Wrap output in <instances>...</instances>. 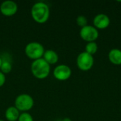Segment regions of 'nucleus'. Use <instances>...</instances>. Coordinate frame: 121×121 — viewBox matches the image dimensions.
<instances>
[{
    "label": "nucleus",
    "mask_w": 121,
    "mask_h": 121,
    "mask_svg": "<svg viewBox=\"0 0 121 121\" xmlns=\"http://www.w3.org/2000/svg\"><path fill=\"white\" fill-rule=\"evenodd\" d=\"M1 64H2V59H1V57H0V67H1Z\"/></svg>",
    "instance_id": "obj_19"
},
{
    "label": "nucleus",
    "mask_w": 121,
    "mask_h": 121,
    "mask_svg": "<svg viewBox=\"0 0 121 121\" xmlns=\"http://www.w3.org/2000/svg\"><path fill=\"white\" fill-rule=\"evenodd\" d=\"M43 58L50 65V64H55L58 61L59 57L57 53L55 50H47L45 51L43 54Z\"/></svg>",
    "instance_id": "obj_11"
},
{
    "label": "nucleus",
    "mask_w": 121,
    "mask_h": 121,
    "mask_svg": "<svg viewBox=\"0 0 121 121\" xmlns=\"http://www.w3.org/2000/svg\"><path fill=\"white\" fill-rule=\"evenodd\" d=\"M98 50V45L96 42H89L86 45L85 52L92 55L96 53Z\"/></svg>",
    "instance_id": "obj_13"
},
{
    "label": "nucleus",
    "mask_w": 121,
    "mask_h": 121,
    "mask_svg": "<svg viewBox=\"0 0 121 121\" xmlns=\"http://www.w3.org/2000/svg\"><path fill=\"white\" fill-rule=\"evenodd\" d=\"M80 37L85 41L95 42L96 40L99 38V31L94 26L91 25H87L81 28L79 32Z\"/></svg>",
    "instance_id": "obj_6"
},
{
    "label": "nucleus",
    "mask_w": 121,
    "mask_h": 121,
    "mask_svg": "<svg viewBox=\"0 0 121 121\" xmlns=\"http://www.w3.org/2000/svg\"><path fill=\"white\" fill-rule=\"evenodd\" d=\"M5 81H6L5 74H4L3 72H0V86H1L4 84Z\"/></svg>",
    "instance_id": "obj_17"
},
{
    "label": "nucleus",
    "mask_w": 121,
    "mask_h": 121,
    "mask_svg": "<svg viewBox=\"0 0 121 121\" xmlns=\"http://www.w3.org/2000/svg\"><path fill=\"white\" fill-rule=\"evenodd\" d=\"M20 116L19 111L15 106H10L7 108L5 112V116L9 121H16L18 119Z\"/></svg>",
    "instance_id": "obj_12"
},
{
    "label": "nucleus",
    "mask_w": 121,
    "mask_h": 121,
    "mask_svg": "<svg viewBox=\"0 0 121 121\" xmlns=\"http://www.w3.org/2000/svg\"><path fill=\"white\" fill-rule=\"evenodd\" d=\"M25 52L28 57L35 60L41 58L45 52V50L41 43L38 42H30L26 45Z\"/></svg>",
    "instance_id": "obj_3"
},
{
    "label": "nucleus",
    "mask_w": 121,
    "mask_h": 121,
    "mask_svg": "<svg viewBox=\"0 0 121 121\" xmlns=\"http://www.w3.org/2000/svg\"><path fill=\"white\" fill-rule=\"evenodd\" d=\"M17 10V4L11 0H6L0 6V11L5 16H12L16 13Z\"/></svg>",
    "instance_id": "obj_8"
},
{
    "label": "nucleus",
    "mask_w": 121,
    "mask_h": 121,
    "mask_svg": "<svg viewBox=\"0 0 121 121\" xmlns=\"http://www.w3.org/2000/svg\"><path fill=\"white\" fill-rule=\"evenodd\" d=\"M18 121H33V118L30 113L27 112H24L20 114Z\"/></svg>",
    "instance_id": "obj_16"
},
{
    "label": "nucleus",
    "mask_w": 121,
    "mask_h": 121,
    "mask_svg": "<svg viewBox=\"0 0 121 121\" xmlns=\"http://www.w3.org/2000/svg\"><path fill=\"white\" fill-rule=\"evenodd\" d=\"M31 15L35 21L40 23H45L50 16L49 6L43 1H38L32 6Z\"/></svg>",
    "instance_id": "obj_1"
},
{
    "label": "nucleus",
    "mask_w": 121,
    "mask_h": 121,
    "mask_svg": "<svg viewBox=\"0 0 121 121\" xmlns=\"http://www.w3.org/2000/svg\"><path fill=\"white\" fill-rule=\"evenodd\" d=\"M0 121H3V120H1V119H0Z\"/></svg>",
    "instance_id": "obj_20"
},
{
    "label": "nucleus",
    "mask_w": 121,
    "mask_h": 121,
    "mask_svg": "<svg viewBox=\"0 0 121 121\" xmlns=\"http://www.w3.org/2000/svg\"><path fill=\"white\" fill-rule=\"evenodd\" d=\"M93 23H94V26L96 29L103 30L109 26L111 23V20L110 18L106 14L99 13L94 17Z\"/></svg>",
    "instance_id": "obj_9"
},
{
    "label": "nucleus",
    "mask_w": 121,
    "mask_h": 121,
    "mask_svg": "<svg viewBox=\"0 0 121 121\" xmlns=\"http://www.w3.org/2000/svg\"><path fill=\"white\" fill-rule=\"evenodd\" d=\"M53 74L57 79L65 81L70 77L72 70L71 68L66 65H59L54 69Z\"/></svg>",
    "instance_id": "obj_7"
},
{
    "label": "nucleus",
    "mask_w": 121,
    "mask_h": 121,
    "mask_svg": "<svg viewBox=\"0 0 121 121\" xmlns=\"http://www.w3.org/2000/svg\"><path fill=\"white\" fill-rule=\"evenodd\" d=\"M34 104L33 97L27 94H21L18 95L15 100V107L18 111H26L30 110Z\"/></svg>",
    "instance_id": "obj_4"
},
{
    "label": "nucleus",
    "mask_w": 121,
    "mask_h": 121,
    "mask_svg": "<svg viewBox=\"0 0 121 121\" xmlns=\"http://www.w3.org/2000/svg\"><path fill=\"white\" fill-rule=\"evenodd\" d=\"M62 121H71V119H70V118H64V119H63Z\"/></svg>",
    "instance_id": "obj_18"
},
{
    "label": "nucleus",
    "mask_w": 121,
    "mask_h": 121,
    "mask_svg": "<svg viewBox=\"0 0 121 121\" xmlns=\"http://www.w3.org/2000/svg\"><path fill=\"white\" fill-rule=\"evenodd\" d=\"M108 57L109 61L115 65H121V50L113 48L108 52Z\"/></svg>",
    "instance_id": "obj_10"
},
{
    "label": "nucleus",
    "mask_w": 121,
    "mask_h": 121,
    "mask_svg": "<svg viewBox=\"0 0 121 121\" xmlns=\"http://www.w3.org/2000/svg\"><path fill=\"white\" fill-rule=\"evenodd\" d=\"M11 68H12V65L9 61L6 60H2V64L0 67L1 72H3L4 74L9 73L11 70Z\"/></svg>",
    "instance_id": "obj_14"
},
{
    "label": "nucleus",
    "mask_w": 121,
    "mask_h": 121,
    "mask_svg": "<svg viewBox=\"0 0 121 121\" xmlns=\"http://www.w3.org/2000/svg\"><path fill=\"white\" fill-rule=\"evenodd\" d=\"M94 60L92 55L86 52H81L77 58V65L79 69L82 71L90 70L94 65Z\"/></svg>",
    "instance_id": "obj_5"
},
{
    "label": "nucleus",
    "mask_w": 121,
    "mask_h": 121,
    "mask_svg": "<svg viewBox=\"0 0 121 121\" xmlns=\"http://www.w3.org/2000/svg\"><path fill=\"white\" fill-rule=\"evenodd\" d=\"M77 23L78 26L83 28V27L87 26V18H86V16H84L83 15L78 16L77 18Z\"/></svg>",
    "instance_id": "obj_15"
},
{
    "label": "nucleus",
    "mask_w": 121,
    "mask_h": 121,
    "mask_svg": "<svg viewBox=\"0 0 121 121\" xmlns=\"http://www.w3.org/2000/svg\"><path fill=\"white\" fill-rule=\"evenodd\" d=\"M50 71V64L44 58L35 60L31 64V72L33 74L39 79H43L48 76Z\"/></svg>",
    "instance_id": "obj_2"
}]
</instances>
